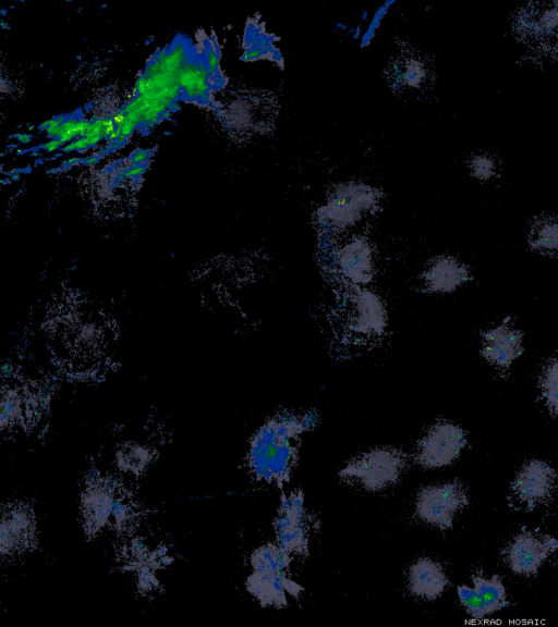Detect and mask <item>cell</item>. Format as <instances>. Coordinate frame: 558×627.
<instances>
[{"instance_id":"obj_5","label":"cell","mask_w":558,"mask_h":627,"mask_svg":"<svg viewBox=\"0 0 558 627\" xmlns=\"http://www.w3.org/2000/svg\"><path fill=\"white\" fill-rule=\"evenodd\" d=\"M468 443L465 430L451 421L432 425L418 440L414 459L425 469H439L453 464Z\"/></svg>"},{"instance_id":"obj_14","label":"cell","mask_w":558,"mask_h":627,"mask_svg":"<svg viewBox=\"0 0 558 627\" xmlns=\"http://www.w3.org/2000/svg\"><path fill=\"white\" fill-rule=\"evenodd\" d=\"M481 353L492 365L508 369L523 353V333L505 321L483 333Z\"/></svg>"},{"instance_id":"obj_2","label":"cell","mask_w":558,"mask_h":627,"mask_svg":"<svg viewBox=\"0 0 558 627\" xmlns=\"http://www.w3.org/2000/svg\"><path fill=\"white\" fill-rule=\"evenodd\" d=\"M380 192L365 183H342L328 195L316 214L320 226L343 232L356 226L379 208Z\"/></svg>"},{"instance_id":"obj_4","label":"cell","mask_w":558,"mask_h":627,"mask_svg":"<svg viewBox=\"0 0 558 627\" xmlns=\"http://www.w3.org/2000/svg\"><path fill=\"white\" fill-rule=\"evenodd\" d=\"M469 503L466 488L460 481H449L421 489L415 497L414 511L423 522L448 530Z\"/></svg>"},{"instance_id":"obj_10","label":"cell","mask_w":558,"mask_h":627,"mask_svg":"<svg viewBox=\"0 0 558 627\" xmlns=\"http://www.w3.org/2000/svg\"><path fill=\"white\" fill-rule=\"evenodd\" d=\"M472 587L458 586L457 593L460 604L474 619H483L509 605L506 586L498 575L485 577L478 571L472 576Z\"/></svg>"},{"instance_id":"obj_21","label":"cell","mask_w":558,"mask_h":627,"mask_svg":"<svg viewBox=\"0 0 558 627\" xmlns=\"http://www.w3.org/2000/svg\"><path fill=\"white\" fill-rule=\"evenodd\" d=\"M395 75L399 82L410 87H416L424 81L425 69L420 61L410 60L398 65Z\"/></svg>"},{"instance_id":"obj_8","label":"cell","mask_w":558,"mask_h":627,"mask_svg":"<svg viewBox=\"0 0 558 627\" xmlns=\"http://www.w3.org/2000/svg\"><path fill=\"white\" fill-rule=\"evenodd\" d=\"M556 551L558 538L541 531L522 530L506 545L501 555L512 573L532 577Z\"/></svg>"},{"instance_id":"obj_15","label":"cell","mask_w":558,"mask_h":627,"mask_svg":"<svg viewBox=\"0 0 558 627\" xmlns=\"http://www.w3.org/2000/svg\"><path fill=\"white\" fill-rule=\"evenodd\" d=\"M33 515L26 506H10L1 520V554L3 557L27 552L35 540Z\"/></svg>"},{"instance_id":"obj_9","label":"cell","mask_w":558,"mask_h":627,"mask_svg":"<svg viewBox=\"0 0 558 627\" xmlns=\"http://www.w3.org/2000/svg\"><path fill=\"white\" fill-rule=\"evenodd\" d=\"M557 488L556 469L541 459H531L523 464L510 484L512 495L527 511L549 501Z\"/></svg>"},{"instance_id":"obj_19","label":"cell","mask_w":558,"mask_h":627,"mask_svg":"<svg viewBox=\"0 0 558 627\" xmlns=\"http://www.w3.org/2000/svg\"><path fill=\"white\" fill-rule=\"evenodd\" d=\"M291 556L278 543H267L257 548L251 555L254 571L282 576L286 575Z\"/></svg>"},{"instance_id":"obj_12","label":"cell","mask_w":558,"mask_h":627,"mask_svg":"<svg viewBox=\"0 0 558 627\" xmlns=\"http://www.w3.org/2000/svg\"><path fill=\"white\" fill-rule=\"evenodd\" d=\"M515 28L530 44L546 53H558V2L523 9Z\"/></svg>"},{"instance_id":"obj_11","label":"cell","mask_w":558,"mask_h":627,"mask_svg":"<svg viewBox=\"0 0 558 627\" xmlns=\"http://www.w3.org/2000/svg\"><path fill=\"white\" fill-rule=\"evenodd\" d=\"M275 530L277 543L290 555L307 552L310 531L301 492L282 497L279 514L275 519Z\"/></svg>"},{"instance_id":"obj_20","label":"cell","mask_w":558,"mask_h":627,"mask_svg":"<svg viewBox=\"0 0 558 627\" xmlns=\"http://www.w3.org/2000/svg\"><path fill=\"white\" fill-rule=\"evenodd\" d=\"M541 394L549 413L558 415V361L549 362L541 377Z\"/></svg>"},{"instance_id":"obj_3","label":"cell","mask_w":558,"mask_h":627,"mask_svg":"<svg viewBox=\"0 0 558 627\" xmlns=\"http://www.w3.org/2000/svg\"><path fill=\"white\" fill-rule=\"evenodd\" d=\"M407 466L405 454L396 447H376L349 462L339 476L372 492L385 490L399 480Z\"/></svg>"},{"instance_id":"obj_18","label":"cell","mask_w":558,"mask_h":627,"mask_svg":"<svg viewBox=\"0 0 558 627\" xmlns=\"http://www.w3.org/2000/svg\"><path fill=\"white\" fill-rule=\"evenodd\" d=\"M529 244L539 254L558 257V214L535 219L530 229Z\"/></svg>"},{"instance_id":"obj_6","label":"cell","mask_w":558,"mask_h":627,"mask_svg":"<svg viewBox=\"0 0 558 627\" xmlns=\"http://www.w3.org/2000/svg\"><path fill=\"white\" fill-rule=\"evenodd\" d=\"M336 275L349 287H367L377 273L376 254L364 235H351L336 246L332 255Z\"/></svg>"},{"instance_id":"obj_7","label":"cell","mask_w":558,"mask_h":627,"mask_svg":"<svg viewBox=\"0 0 558 627\" xmlns=\"http://www.w3.org/2000/svg\"><path fill=\"white\" fill-rule=\"evenodd\" d=\"M347 324L359 339L381 337L389 327V312L381 295L369 286L352 288L347 305Z\"/></svg>"},{"instance_id":"obj_24","label":"cell","mask_w":558,"mask_h":627,"mask_svg":"<svg viewBox=\"0 0 558 627\" xmlns=\"http://www.w3.org/2000/svg\"><path fill=\"white\" fill-rule=\"evenodd\" d=\"M122 453L120 463L131 469L142 468L147 457V452L141 446H131Z\"/></svg>"},{"instance_id":"obj_22","label":"cell","mask_w":558,"mask_h":627,"mask_svg":"<svg viewBox=\"0 0 558 627\" xmlns=\"http://www.w3.org/2000/svg\"><path fill=\"white\" fill-rule=\"evenodd\" d=\"M469 169L472 176L486 181L496 175L497 162L489 155H476L470 159Z\"/></svg>"},{"instance_id":"obj_23","label":"cell","mask_w":558,"mask_h":627,"mask_svg":"<svg viewBox=\"0 0 558 627\" xmlns=\"http://www.w3.org/2000/svg\"><path fill=\"white\" fill-rule=\"evenodd\" d=\"M393 0L386 1L383 5H380L376 12L374 13L369 25L367 26L365 33L361 37L360 47L365 48L369 46L371 41L373 40L378 27L380 26L385 15L388 13L391 4H393Z\"/></svg>"},{"instance_id":"obj_1","label":"cell","mask_w":558,"mask_h":627,"mask_svg":"<svg viewBox=\"0 0 558 627\" xmlns=\"http://www.w3.org/2000/svg\"><path fill=\"white\" fill-rule=\"evenodd\" d=\"M315 417L280 414L268 419L253 435L247 464L257 479L282 484L296 462L298 439L314 426Z\"/></svg>"},{"instance_id":"obj_13","label":"cell","mask_w":558,"mask_h":627,"mask_svg":"<svg viewBox=\"0 0 558 627\" xmlns=\"http://www.w3.org/2000/svg\"><path fill=\"white\" fill-rule=\"evenodd\" d=\"M471 279L469 267L460 259L440 255L433 258L421 273L423 288L436 295H447L462 287Z\"/></svg>"},{"instance_id":"obj_16","label":"cell","mask_w":558,"mask_h":627,"mask_svg":"<svg viewBox=\"0 0 558 627\" xmlns=\"http://www.w3.org/2000/svg\"><path fill=\"white\" fill-rule=\"evenodd\" d=\"M448 585L449 578L444 567L430 557H420L409 567V590L420 599L436 600L445 592Z\"/></svg>"},{"instance_id":"obj_17","label":"cell","mask_w":558,"mask_h":627,"mask_svg":"<svg viewBox=\"0 0 558 627\" xmlns=\"http://www.w3.org/2000/svg\"><path fill=\"white\" fill-rule=\"evenodd\" d=\"M246 588L262 605L277 608L287 605V594L298 598L302 591V587L287 575L274 576L254 570L247 577Z\"/></svg>"}]
</instances>
